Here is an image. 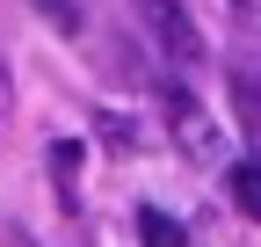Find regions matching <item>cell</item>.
Segmentation results:
<instances>
[{
	"label": "cell",
	"instance_id": "6da1fadb",
	"mask_svg": "<svg viewBox=\"0 0 261 247\" xmlns=\"http://www.w3.org/2000/svg\"><path fill=\"white\" fill-rule=\"evenodd\" d=\"M130 8H138L145 37L167 51V58H181V66H196V58H203V37H196V22H189L181 0H130Z\"/></svg>",
	"mask_w": 261,
	"mask_h": 247
},
{
	"label": "cell",
	"instance_id": "7a4b0ae2",
	"mask_svg": "<svg viewBox=\"0 0 261 247\" xmlns=\"http://www.w3.org/2000/svg\"><path fill=\"white\" fill-rule=\"evenodd\" d=\"M167 124H174V138H189V160H211V124H203V109H196V95L189 87H167Z\"/></svg>",
	"mask_w": 261,
	"mask_h": 247
},
{
	"label": "cell",
	"instance_id": "3957f363",
	"mask_svg": "<svg viewBox=\"0 0 261 247\" xmlns=\"http://www.w3.org/2000/svg\"><path fill=\"white\" fill-rule=\"evenodd\" d=\"M225 87H232V116H240V131L254 145V160H261V73L232 58V80H225Z\"/></svg>",
	"mask_w": 261,
	"mask_h": 247
},
{
	"label": "cell",
	"instance_id": "277c9868",
	"mask_svg": "<svg viewBox=\"0 0 261 247\" xmlns=\"http://www.w3.org/2000/svg\"><path fill=\"white\" fill-rule=\"evenodd\" d=\"M225 189H232V204H240L247 218L261 226V160H240L232 175H225Z\"/></svg>",
	"mask_w": 261,
	"mask_h": 247
},
{
	"label": "cell",
	"instance_id": "5b68a950",
	"mask_svg": "<svg viewBox=\"0 0 261 247\" xmlns=\"http://www.w3.org/2000/svg\"><path fill=\"white\" fill-rule=\"evenodd\" d=\"M138 240H145V247H181V226H174L160 204H138Z\"/></svg>",
	"mask_w": 261,
	"mask_h": 247
},
{
	"label": "cell",
	"instance_id": "8992f818",
	"mask_svg": "<svg viewBox=\"0 0 261 247\" xmlns=\"http://www.w3.org/2000/svg\"><path fill=\"white\" fill-rule=\"evenodd\" d=\"M51 182L73 196V182H80V145H73V138H58V145H51Z\"/></svg>",
	"mask_w": 261,
	"mask_h": 247
},
{
	"label": "cell",
	"instance_id": "52a82bcc",
	"mask_svg": "<svg viewBox=\"0 0 261 247\" xmlns=\"http://www.w3.org/2000/svg\"><path fill=\"white\" fill-rule=\"evenodd\" d=\"M37 8H44L58 29H80V8H73V0H37Z\"/></svg>",
	"mask_w": 261,
	"mask_h": 247
},
{
	"label": "cell",
	"instance_id": "ba28073f",
	"mask_svg": "<svg viewBox=\"0 0 261 247\" xmlns=\"http://www.w3.org/2000/svg\"><path fill=\"white\" fill-rule=\"evenodd\" d=\"M0 87H8V73H0Z\"/></svg>",
	"mask_w": 261,
	"mask_h": 247
}]
</instances>
